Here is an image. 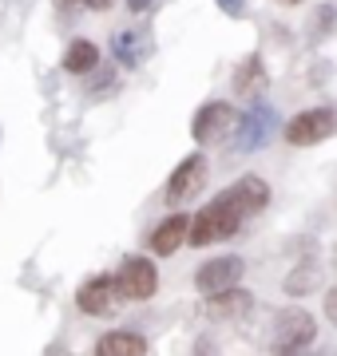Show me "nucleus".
I'll return each mask as SVG.
<instances>
[{
  "instance_id": "obj_1",
  "label": "nucleus",
  "mask_w": 337,
  "mask_h": 356,
  "mask_svg": "<svg viewBox=\"0 0 337 356\" xmlns=\"http://www.w3.org/2000/svg\"><path fill=\"white\" fill-rule=\"evenodd\" d=\"M246 222H250V218L242 214V206L222 191V194H214V198H210L195 218H191V238H187V245L207 250V245L230 242V238H238V229L246 226Z\"/></svg>"
},
{
  "instance_id": "obj_2",
  "label": "nucleus",
  "mask_w": 337,
  "mask_h": 356,
  "mask_svg": "<svg viewBox=\"0 0 337 356\" xmlns=\"http://www.w3.org/2000/svg\"><path fill=\"white\" fill-rule=\"evenodd\" d=\"M313 337H318V317L301 305H285L274 313L270 325V348L274 353H301L310 348Z\"/></svg>"
},
{
  "instance_id": "obj_3",
  "label": "nucleus",
  "mask_w": 337,
  "mask_h": 356,
  "mask_svg": "<svg viewBox=\"0 0 337 356\" xmlns=\"http://www.w3.org/2000/svg\"><path fill=\"white\" fill-rule=\"evenodd\" d=\"M207 182H210V163H207V154L203 151H195V154H187V159L171 170L163 198H167L171 210H179V206L195 202L198 194L207 191Z\"/></svg>"
},
{
  "instance_id": "obj_4",
  "label": "nucleus",
  "mask_w": 337,
  "mask_h": 356,
  "mask_svg": "<svg viewBox=\"0 0 337 356\" xmlns=\"http://www.w3.org/2000/svg\"><path fill=\"white\" fill-rule=\"evenodd\" d=\"M234 131H238V107L230 99H210L203 103L191 119V139L198 147H210V143H222L230 139Z\"/></svg>"
},
{
  "instance_id": "obj_5",
  "label": "nucleus",
  "mask_w": 337,
  "mask_h": 356,
  "mask_svg": "<svg viewBox=\"0 0 337 356\" xmlns=\"http://www.w3.org/2000/svg\"><path fill=\"white\" fill-rule=\"evenodd\" d=\"M116 289H119V301H151L159 293V269L151 257L143 254H131L119 261L116 269Z\"/></svg>"
},
{
  "instance_id": "obj_6",
  "label": "nucleus",
  "mask_w": 337,
  "mask_h": 356,
  "mask_svg": "<svg viewBox=\"0 0 337 356\" xmlns=\"http://www.w3.org/2000/svg\"><path fill=\"white\" fill-rule=\"evenodd\" d=\"M329 135H337V107H310L298 111L290 123L282 127V139L290 147H318Z\"/></svg>"
},
{
  "instance_id": "obj_7",
  "label": "nucleus",
  "mask_w": 337,
  "mask_h": 356,
  "mask_svg": "<svg viewBox=\"0 0 337 356\" xmlns=\"http://www.w3.org/2000/svg\"><path fill=\"white\" fill-rule=\"evenodd\" d=\"M274 131H278V111H274V103L254 99V107H250V111L238 115L234 143H238V151H242V154H250V151H258L262 143H270Z\"/></svg>"
},
{
  "instance_id": "obj_8",
  "label": "nucleus",
  "mask_w": 337,
  "mask_h": 356,
  "mask_svg": "<svg viewBox=\"0 0 337 356\" xmlns=\"http://www.w3.org/2000/svg\"><path fill=\"white\" fill-rule=\"evenodd\" d=\"M242 273H246V261L238 254H222V257H210L195 269V289L207 297V293H222V289H234L242 285Z\"/></svg>"
},
{
  "instance_id": "obj_9",
  "label": "nucleus",
  "mask_w": 337,
  "mask_h": 356,
  "mask_svg": "<svg viewBox=\"0 0 337 356\" xmlns=\"http://www.w3.org/2000/svg\"><path fill=\"white\" fill-rule=\"evenodd\" d=\"M119 305L116 273H95L76 289V309L84 317H111V309Z\"/></svg>"
},
{
  "instance_id": "obj_10",
  "label": "nucleus",
  "mask_w": 337,
  "mask_h": 356,
  "mask_svg": "<svg viewBox=\"0 0 337 356\" xmlns=\"http://www.w3.org/2000/svg\"><path fill=\"white\" fill-rule=\"evenodd\" d=\"M254 313V293L234 285V289H222V293H207L203 297V317L210 321H222V325H234V321H246Z\"/></svg>"
},
{
  "instance_id": "obj_11",
  "label": "nucleus",
  "mask_w": 337,
  "mask_h": 356,
  "mask_svg": "<svg viewBox=\"0 0 337 356\" xmlns=\"http://www.w3.org/2000/svg\"><path fill=\"white\" fill-rule=\"evenodd\" d=\"M191 238V214H182V210H171L155 229H151V238H147V250L155 257H171L179 254L182 245Z\"/></svg>"
},
{
  "instance_id": "obj_12",
  "label": "nucleus",
  "mask_w": 337,
  "mask_h": 356,
  "mask_svg": "<svg viewBox=\"0 0 337 356\" xmlns=\"http://www.w3.org/2000/svg\"><path fill=\"white\" fill-rule=\"evenodd\" d=\"M100 60H104V51H100V44L88 36H76L68 40L64 56H60V67H64L68 76H91V72H100Z\"/></svg>"
},
{
  "instance_id": "obj_13",
  "label": "nucleus",
  "mask_w": 337,
  "mask_h": 356,
  "mask_svg": "<svg viewBox=\"0 0 337 356\" xmlns=\"http://www.w3.org/2000/svg\"><path fill=\"white\" fill-rule=\"evenodd\" d=\"M226 194L242 206V214H246V218H258L262 210L270 206V182H266V178H258V175H242L238 182H230V186H226Z\"/></svg>"
},
{
  "instance_id": "obj_14",
  "label": "nucleus",
  "mask_w": 337,
  "mask_h": 356,
  "mask_svg": "<svg viewBox=\"0 0 337 356\" xmlns=\"http://www.w3.org/2000/svg\"><path fill=\"white\" fill-rule=\"evenodd\" d=\"M234 95H242V99H258L262 88L270 83V76H266V60H262L258 51H250L242 64L234 67Z\"/></svg>"
},
{
  "instance_id": "obj_15",
  "label": "nucleus",
  "mask_w": 337,
  "mask_h": 356,
  "mask_svg": "<svg viewBox=\"0 0 337 356\" xmlns=\"http://www.w3.org/2000/svg\"><path fill=\"white\" fill-rule=\"evenodd\" d=\"M147 353V337L131 329H111L95 341V356H143Z\"/></svg>"
},
{
  "instance_id": "obj_16",
  "label": "nucleus",
  "mask_w": 337,
  "mask_h": 356,
  "mask_svg": "<svg viewBox=\"0 0 337 356\" xmlns=\"http://www.w3.org/2000/svg\"><path fill=\"white\" fill-rule=\"evenodd\" d=\"M322 285V269H318V257H306V261H298V266L285 273L282 289L285 297H306V293H313Z\"/></svg>"
},
{
  "instance_id": "obj_17",
  "label": "nucleus",
  "mask_w": 337,
  "mask_h": 356,
  "mask_svg": "<svg viewBox=\"0 0 337 356\" xmlns=\"http://www.w3.org/2000/svg\"><path fill=\"white\" fill-rule=\"evenodd\" d=\"M111 56H116L119 67H139L143 64V51H139V32L135 28H119L116 36H111Z\"/></svg>"
},
{
  "instance_id": "obj_18",
  "label": "nucleus",
  "mask_w": 337,
  "mask_h": 356,
  "mask_svg": "<svg viewBox=\"0 0 337 356\" xmlns=\"http://www.w3.org/2000/svg\"><path fill=\"white\" fill-rule=\"evenodd\" d=\"M334 4H318V8H313V16H310V40L313 44H322L325 36H329V32H334Z\"/></svg>"
},
{
  "instance_id": "obj_19",
  "label": "nucleus",
  "mask_w": 337,
  "mask_h": 356,
  "mask_svg": "<svg viewBox=\"0 0 337 356\" xmlns=\"http://www.w3.org/2000/svg\"><path fill=\"white\" fill-rule=\"evenodd\" d=\"M116 0H56L60 13H107Z\"/></svg>"
},
{
  "instance_id": "obj_20",
  "label": "nucleus",
  "mask_w": 337,
  "mask_h": 356,
  "mask_svg": "<svg viewBox=\"0 0 337 356\" xmlns=\"http://www.w3.org/2000/svg\"><path fill=\"white\" fill-rule=\"evenodd\" d=\"M214 4H219L226 16H242L246 13V0H214Z\"/></svg>"
},
{
  "instance_id": "obj_21",
  "label": "nucleus",
  "mask_w": 337,
  "mask_h": 356,
  "mask_svg": "<svg viewBox=\"0 0 337 356\" xmlns=\"http://www.w3.org/2000/svg\"><path fill=\"white\" fill-rule=\"evenodd\" d=\"M325 317H329V321L337 325V285H334L329 293H325Z\"/></svg>"
},
{
  "instance_id": "obj_22",
  "label": "nucleus",
  "mask_w": 337,
  "mask_h": 356,
  "mask_svg": "<svg viewBox=\"0 0 337 356\" xmlns=\"http://www.w3.org/2000/svg\"><path fill=\"white\" fill-rule=\"evenodd\" d=\"M123 4H127L131 13H143V8H151V4H155V0H123Z\"/></svg>"
},
{
  "instance_id": "obj_23",
  "label": "nucleus",
  "mask_w": 337,
  "mask_h": 356,
  "mask_svg": "<svg viewBox=\"0 0 337 356\" xmlns=\"http://www.w3.org/2000/svg\"><path fill=\"white\" fill-rule=\"evenodd\" d=\"M278 4H282V8H298L301 0H278Z\"/></svg>"
},
{
  "instance_id": "obj_24",
  "label": "nucleus",
  "mask_w": 337,
  "mask_h": 356,
  "mask_svg": "<svg viewBox=\"0 0 337 356\" xmlns=\"http://www.w3.org/2000/svg\"><path fill=\"white\" fill-rule=\"evenodd\" d=\"M334 257H337V250H334Z\"/></svg>"
}]
</instances>
